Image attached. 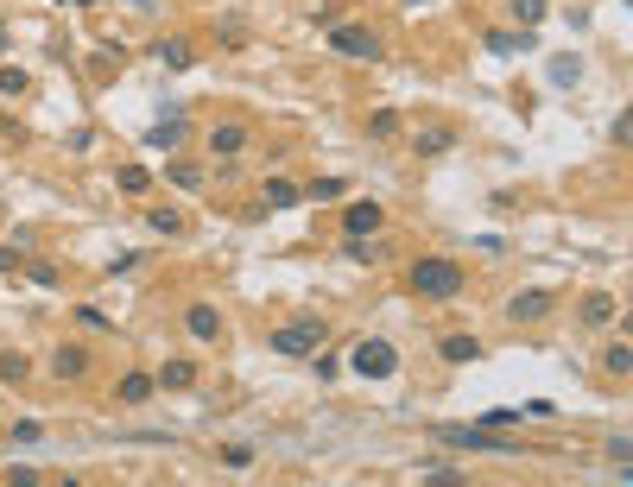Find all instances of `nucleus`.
Wrapping results in <instances>:
<instances>
[{
    "label": "nucleus",
    "mask_w": 633,
    "mask_h": 487,
    "mask_svg": "<svg viewBox=\"0 0 633 487\" xmlns=\"http://www.w3.org/2000/svg\"><path fill=\"white\" fill-rule=\"evenodd\" d=\"M405 285H412V298L450 304V298H462L469 272H462V260H450V253H418V260H412V272H405Z\"/></svg>",
    "instance_id": "f257e3e1"
},
{
    "label": "nucleus",
    "mask_w": 633,
    "mask_h": 487,
    "mask_svg": "<svg viewBox=\"0 0 633 487\" xmlns=\"http://www.w3.org/2000/svg\"><path fill=\"white\" fill-rule=\"evenodd\" d=\"M329 51L348 57V63H380V57H387V38H380L374 26H362V20H336V26H329Z\"/></svg>",
    "instance_id": "f03ea898"
},
{
    "label": "nucleus",
    "mask_w": 633,
    "mask_h": 487,
    "mask_svg": "<svg viewBox=\"0 0 633 487\" xmlns=\"http://www.w3.org/2000/svg\"><path fill=\"white\" fill-rule=\"evenodd\" d=\"M323 317H298V323H279L266 342H272V355H286V361H311L317 348H323Z\"/></svg>",
    "instance_id": "7ed1b4c3"
},
{
    "label": "nucleus",
    "mask_w": 633,
    "mask_h": 487,
    "mask_svg": "<svg viewBox=\"0 0 633 487\" xmlns=\"http://www.w3.org/2000/svg\"><path fill=\"white\" fill-rule=\"evenodd\" d=\"M431 437L450 443V450H475V456H513V450H520L513 437L487 431V425H431Z\"/></svg>",
    "instance_id": "20e7f679"
},
{
    "label": "nucleus",
    "mask_w": 633,
    "mask_h": 487,
    "mask_svg": "<svg viewBox=\"0 0 633 487\" xmlns=\"http://www.w3.org/2000/svg\"><path fill=\"white\" fill-rule=\"evenodd\" d=\"M348 367H355L362 380H393L399 374V348L387 335H362L355 348H348Z\"/></svg>",
    "instance_id": "39448f33"
},
{
    "label": "nucleus",
    "mask_w": 633,
    "mask_h": 487,
    "mask_svg": "<svg viewBox=\"0 0 633 487\" xmlns=\"http://www.w3.org/2000/svg\"><path fill=\"white\" fill-rule=\"evenodd\" d=\"M551 310H557V298H551V292H538V285H532V292H513V298H507V323H520V329L545 323Z\"/></svg>",
    "instance_id": "423d86ee"
},
{
    "label": "nucleus",
    "mask_w": 633,
    "mask_h": 487,
    "mask_svg": "<svg viewBox=\"0 0 633 487\" xmlns=\"http://www.w3.org/2000/svg\"><path fill=\"white\" fill-rule=\"evenodd\" d=\"M380 228H387V209L374 196H355L342 209V235H380Z\"/></svg>",
    "instance_id": "0eeeda50"
},
{
    "label": "nucleus",
    "mask_w": 633,
    "mask_h": 487,
    "mask_svg": "<svg viewBox=\"0 0 633 487\" xmlns=\"http://www.w3.org/2000/svg\"><path fill=\"white\" fill-rule=\"evenodd\" d=\"M184 329H190V342H222V310L216 304H184Z\"/></svg>",
    "instance_id": "6e6552de"
},
{
    "label": "nucleus",
    "mask_w": 633,
    "mask_h": 487,
    "mask_svg": "<svg viewBox=\"0 0 633 487\" xmlns=\"http://www.w3.org/2000/svg\"><path fill=\"white\" fill-rule=\"evenodd\" d=\"M89 361H96V355H89L83 342H57V355H51V374H57V380H70V386H77V380L89 374Z\"/></svg>",
    "instance_id": "1a4fd4ad"
},
{
    "label": "nucleus",
    "mask_w": 633,
    "mask_h": 487,
    "mask_svg": "<svg viewBox=\"0 0 633 487\" xmlns=\"http://www.w3.org/2000/svg\"><path fill=\"white\" fill-rule=\"evenodd\" d=\"M247 153V127L241 120H216L209 127V159H241Z\"/></svg>",
    "instance_id": "9d476101"
},
{
    "label": "nucleus",
    "mask_w": 633,
    "mask_h": 487,
    "mask_svg": "<svg viewBox=\"0 0 633 487\" xmlns=\"http://www.w3.org/2000/svg\"><path fill=\"white\" fill-rule=\"evenodd\" d=\"M412 153H418V159H444V153H456V127H418V133H412Z\"/></svg>",
    "instance_id": "9b49d317"
},
{
    "label": "nucleus",
    "mask_w": 633,
    "mask_h": 487,
    "mask_svg": "<svg viewBox=\"0 0 633 487\" xmlns=\"http://www.w3.org/2000/svg\"><path fill=\"white\" fill-rule=\"evenodd\" d=\"M184 133H190L184 114H165V120L146 127V146H153V153H178V146H184Z\"/></svg>",
    "instance_id": "f8f14e48"
},
{
    "label": "nucleus",
    "mask_w": 633,
    "mask_h": 487,
    "mask_svg": "<svg viewBox=\"0 0 633 487\" xmlns=\"http://www.w3.org/2000/svg\"><path fill=\"white\" fill-rule=\"evenodd\" d=\"M298 202H304V190L292 177H266L260 184V209H266V216H272V209H298Z\"/></svg>",
    "instance_id": "ddd939ff"
},
{
    "label": "nucleus",
    "mask_w": 633,
    "mask_h": 487,
    "mask_svg": "<svg viewBox=\"0 0 633 487\" xmlns=\"http://www.w3.org/2000/svg\"><path fill=\"white\" fill-rule=\"evenodd\" d=\"M342 260L348 266H380L387 247H380V235H342Z\"/></svg>",
    "instance_id": "4468645a"
},
{
    "label": "nucleus",
    "mask_w": 633,
    "mask_h": 487,
    "mask_svg": "<svg viewBox=\"0 0 633 487\" xmlns=\"http://www.w3.org/2000/svg\"><path fill=\"white\" fill-rule=\"evenodd\" d=\"M437 355H444L450 367H469V361H481V335H462V329H456V335L437 342Z\"/></svg>",
    "instance_id": "2eb2a0df"
},
{
    "label": "nucleus",
    "mask_w": 633,
    "mask_h": 487,
    "mask_svg": "<svg viewBox=\"0 0 633 487\" xmlns=\"http://www.w3.org/2000/svg\"><path fill=\"white\" fill-rule=\"evenodd\" d=\"M190 386H196V361L171 355V361L159 367V392H190Z\"/></svg>",
    "instance_id": "dca6fc26"
},
{
    "label": "nucleus",
    "mask_w": 633,
    "mask_h": 487,
    "mask_svg": "<svg viewBox=\"0 0 633 487\" xmlns=\"http://www.w3.org/2000/svg\"><path fill=\"white\" fill-rule=\"evenodd\" d=\"M153 57H159L165 70H190V63H196V45H190V38H159Z\"/></svg>",
    "instance_id": "f3484780"
},
{
    "label": "nucleus",
    "mask_w": 633,
    "mask_h": 487,
    "mask_svg": "<svg viewBox=\"0 0 633 487\" xmlns=\"http://www.w3.org/2000/svg\"><path fill=\"white\" fill-rule=\"evenodd\" d=\"M577 317H583L589 329H608V323H614V298H608V292H589V298L577 304Z\"/></svg>",
    "instance_id": "a211bd4d"
},
{
    "label": "nucleus",
    "mask_w": 633,
    "mask_h": 487,
    "mask_svg": "<svg viewBox=\"0 0 633 487\" xmlns=\"http://www.w3.org/2000/svg\"><path fill=\"white\" fill-rule=\"evenodd\" d=\"M159 392V374H121V405H146Z\"/></svg>",
    "instance_id": "6ab92c4d"
},
{
    "label": "nucleus",
    "mask_w": 633,
    "mask_h": 487,
    "mask_svg": "<svg viewBox=\"0 0 633 487\" xmlns=\"http://www.w3.org/2000/svg\"><path fill=\"white\" fill-rule=\"evenodd\" d=\"M602 374H614V380H627V374H633V342H627V335L602 348Z\"/></svg>",
    "instance_id": "aec40b11"
},
{
    "label": "nucleus",
    "mask_w": 633,
    "mask_h": 487,
    "mask_svg": "<svg viewBox=\"0 0 633 487\" xmlns=\"http://www.w3.org/2000/svg\"><path fill=\"white\" fill-rule=\"evenodd\" d=\"M26 374H32V361L20 355V348H0V386H20Z\"/></svg>",
    "instance_id": "412c9836"
},
{
    "label": "nucleus",
    "mask_w": 633,
    "mask_h": 487,
    "mask_svg": "<svg viewBox=\"0 0 633 487\" xmlns=\"http://www.w3.org/2000/svg\"><path fill=\"white\" fill-rule=\"evenodd\" d=\"M165 177H171L178 190H203V165H190V159H171V165H165Z\"/></svg>",
    "instance_id": "4be33fe9"
},
{
    "label": "nucleus",
    "mask_w": 633,
    "mask_h": 487,
    "mask_svg": "<svg viewBox=\"0 0 633 487\" xmlns=\"http://www.w3.org/2000/svg\"><path fill=\"white\" fill-rule=\"evenodd\" d=\"M114 184H121L127 196H139V190H153V171H146V165H121V171H114Z\"/></svg>",
    "instance_id": "5701e85b"
},
{
    "label": "nucleus",
    "mask_w": 633,
    "mask_h": 487,
    "mask_svg": "<svg viewBox=\"0 0 633 487\" xmlns=\"http://www.w3.org/2000/svg\"><path fill=\"white\" fill-rule=\"evenodd\" d=\"M418 475H425V481H437V487H462V481H469L462 468H450V462H437V456H431L425 468H418Z\"/></svg>",
    "instance_id": "b1692460"
},
{
    "label": "nucleus",
    "mask_w": 633,
    "mask_h": 487,
    "mask_svg": "<svg viewBox=\"0 0 633 487\" xmlns=\"http://www.w3.org/2000/svg\"><path fill=\"white\" fill-rule=\"evenodd\" d=\"M399 133V108H374L368 114V139H393Z\"/></svg>",
    "instance_id": "393cba45"
},
{
    "label": "nucleus",
    "mask_w": 633,
    "mask_h": 487,
    "mask_svg": "<svg viewBox=\"0 0 633 487\" xmlns=\"http://www.w3.org/2000/svg\"><path fill=\"white\" fill-rule=\"evenodd\" d=\"M216 462H222V468H235V475H247V468H254V450H247V443H222V450H216Z\"/></svg>",
    "instance_id": "a878e982"
},
{
    "label": "nucleus",
    "mask_w": 633,
    "mask_h": 487,
    "mask_svg": "<svg viewBox=\"0 0 633 487\" xmlns=\"http://www.w3.org/2000/svg\"><path fill=\"white\" fill-rule=\"evenodd\" d=\"M507 13H513V26H538L551 7H545V0H507Z\"/></svg>",
    "instance_id": "bb28decb"
},
{
    "label": "nucleus",
    "mask_w": 633,
    "mask_h": 487,
    "mask_svg": "<svg viewBox=\"0 0 633 487\" xmlns=\"http://www.w3.org/2000/svg\"><path fill=\"white\" fill-rule=\"evenodd\" d=\"M146 228L153 235H184V216L178 209H146Z\"/></svg>",
    "instance_id": "cd10ccee"
},
{
    "label": "nucleus",
    "mask_w": 633,
    "mask_h": 487,
    "mask_svg": "<svg viewBox=\"0 0 633 487\" xmlns=\"http://www.w3.org/2000/svg\"><path fill=\"white\" fill-rule=\"evenodd\" d=\"M26 278H32V285H45V292H51V285H63V272H57L51 260H26Z\"/></svg>",
    "instance_id": "c85d7f7f"
},
{
    "label": "nucleus",
    "mask_w": 633,
    "mask_h": 487,
    "mask_svg": "<svg viewBox=\"0 0 633 487\" xmlns=\"http://www.w3.org/2000/svg\"><path fill=\"white\" fill-rule=\"evenodd\" d=\"M0 272H26V241H0Z\"/></svg>",
    "instance_id": "c756f323"
},
{
    "label": "nucleus",
    "mask_w": 633,
    "mask_h": 487,
    "mask_svg": "<svg viewBox=\"0 0 633 487\" xmlns=\"http://www.w3.org/2000/svg\"><path fill=\"white\" fill-rule=\"evenodd\" d=\"M520 417H526L520 405H495V411H481V425L487 431H507V425H520Z\"/></svg>",
    "instance_id": "7c9ffc66"
},
{
    "label": "nucleus",
    "mask_w": 633,
    "mask_h": 487,
    "mask_svg": "<svg viewBox=\"0 0 633 487\" xmlns=\"http://www.w3.org/2000/svg\"><path fill=\"white\" fill-rule=\"evenodd\" d=\"M26 89H32V77H26V70L0 63V95H26Z\"/></svg>",
    "instance_id": "2f4dec72"
},
{
    "label": "nucleus",
    "mask_w": 633,
    "mask_h": 487,
    "mask_svg": "<svg viewBox=\"0 0 633 487\" xmlns=\"http://www.w3.org/2000/svg\"><path fill=\"white\" fill-rule=\"evenodd\" d=\"M577 77H583V63H577V57H557V63H551V83H557V89H571Z\"/></svg>",
    "instance_id": "473e14b6"
},
{
    "label": "nucleus",
    "mask_w": 633,
    "mask_h": 487,
    "mask_svg": "<svg viewBox=\"0 0 633 487\" xmlns=\"http://www.w3.org/2000/svg\"><path fill=\"white\" fill-rule=\"evenodd\" d=\"M608 462H614L621 475H633V437H614V443H608Z\"/></svg>",
    "instance_id": "72a5a7b5"
},
{
    "label": "nucleus",
    "mask_w": 633,
    "mask_h": 487,
    "mask_svg": "<svg viewBox=\"0 0 633 487\" xmlns=\"http://www.w3.org/2000/svg\"><path fill=\"white\" fill-rule=\"evenodd\" d=\"M304 196H311V202H336V196H342V177H317Z\"/></svg>",
    "instance_id": "f704fd0d"
},
{
    "label": "nucleus",
    "mask_w": 633,
    "mask_h": 487,
    "mask_svg": "<svg viewBox=\"0 0 633 487\" xmlns=\"http://www.w3.org/2000/svg\"><path fill=\"white\" fill-rule=\"evenodd\" d=\"M608 139H614V146H633V114H614V127H608Z\"/></svg>",
    "instance_id": "c9c22d12"
},
{
    "label": "nucleus",
    "mask_w": 633,
    "mask_h": 487,
    "mask_svg": "<svg viewBox=\"0 0 633 487\" xmlns=\"http://www.w3.org/2000/svg\"><path fill=\"white\" fill-rule=\"evenodd\" d=\"M45 437V425H32V417H20V425H13V443H38Z\"/></svg>",
    "instance_id": "e433bc0d"
},
{
    "label": "nucleus",
    "mask_w": 633,
    "mask_h": 487,
    "mask_svg": "<svg viewBox=\"0 0 633 487\" xmlns=\"http://www.w3.org/2000/svg\"><path fill=\"white\" fill-rule=\"evenodd\" d=\"M133 266H139V253H114V260H108V278H127Z\"/></svg>",
    "instance_id": "4c0bfd02"
},
{
    "label": "nucleus",
    "mask_w": 633,
    "mask_h": 487,
    "mask_svg": "<svg viewBox=\"0 0 633 487\" xmlns=\"http://www.w3.org/2000/svg\"><path fill=\"white\" fill-rule=\"evenodd\" d=\"M77 323H83V329H108V310H96V304H83V310H77Z\"/></svg>",
    "instance_id": "58836bf2"
},
{
    "label": "nucleus",
    "mask_w": 633,
    "mask_h": 487,
    "mask_svg": "<svg viewBox=\"0 0 633 487\" xmlns=\"http://www.w3.org/2000/svg\"><path fill=\"white\" fill-rule=\"evenodd\" d=\"M520 411H526V417H557V405H551V399H526Z\"/></svg>",
    "instance_id": "ea45409f"
},
{
    "label": "nucleus",
    "mask_w": 633,
    "mask_h": 487,
    "mask_svg": "<svg viewBox=\"0 0 633 487\" xmlns=\"http://www.w3.org/2000/svg\"><path fill=\"white\" fill-rule=\"evenodd\" d=\"M127 7H133V13H159V0H127Z\"/></svg>",
    "instance_id": "a19ab883"
},
{
    "label": "nucleus",
    "mask_w": 633,
    "mask_h": 487,
    "mask_svg": "<svg viewBox=\"0 0 633 487\" xmlns=\"http://www.w3.org/2000/svg\"><path fill=\"white\" fill-rule=\"evenodd\" d=\"M77 7H102V0H77Z\"/></svg>",
    "instance_id": "79ce46f5"
},
{
    "label": "nucleus",
    "mask_w": 633,
    "mask_h": 487,
    "mask_svg": "<svg viewBox=\"0 0 633 487\" xmlns=\"http://www.w3.org/2000/svg\"><path fill=\"white\" fill-rule=\"evenodd\" d=\"M0 51H7V26H0Z\"/></svg>",
    "instance_id": "37998d69"
},
{
    "label": "nucleus",
    "mask_w": 633,
    "mask_h": 487,
    "mask_svg": "<svg viewBox=\"0 0 633 487\" xmlns=\"http://www.w3.org/2000/svg\"><path fill=\"white\" fill-rule=\"evenodd\" d=\"M627 335H633V317H627Z\"/></svg>",
    "instance_id": "c03bdc74"
}]
</instances>
